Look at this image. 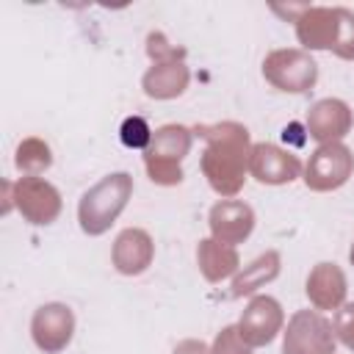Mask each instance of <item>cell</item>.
Segmentation results:
<instances>
[{"mask_svg": "<svg viewBox=\"0 0 354 354\" xmlns=\"http://www.w3.org/2000/svg\"><path fill=\"white\" fill-rule=\"evenodd\" d=\"M191 130L205 141L199 169L207 185L221 199L238 196L249 177V158H252L249 127L227 119V122H210V124L202 122V124H194Z\"/></svg>", "mask_w": 354, "mask_h": 354, "instance_id": "cell-1", "label": "cell"}, {"mask_svg": "<svg viewBox=\"0 0 354 354\" xmlns=\"http://www.w3.org/2000/svg\"><path fill=\"white\" fill-rule=\"evenodd\" d=\"M133 196V174L130 171H111L88 191H83L77 202V224L88 238L105 235Z\"/></svg>", "mask_w": 354, "mask_h": 354, "instance_id": "cell-2", "label": "cell"}, {"mask_svg": "<svg viewBox=\"0 0 354 354\" xmlns=\"http://www.w3.org/2000/svg\"><path fill=\"white\" fill-rule=\"evenodd\" d=\"M191 144H194V130L191 127L177 124V122L160 124L152 133L149 147L144 149V169H147L149 180L155 185H163V188L180 185L183 177H185L183 160L188 158Z\"/></svg>", "mask_w": 354, "mask_h": 354, "instance_id": "cell-3", "label": "cell"}, {"mask_svg": "<svg viewBox=\"0 0 354 354\" xmlns=\"http://www.w3.org/2000/svg\"><path fill=\"white\" fill-rule=\"evenodd\" d=\"M263 77L277 91L304 94L318 80V64L301 47H279L263 58Z\"/></svg>", "mask_w": 354, "mask_h": 354, "instance_id": "cell-4", "label": "cell"}, {"mask_svg": "<svg viewBox=\"0 0 354 354\" xmlns=\"http://www.w3.org/2000/svg\"><path fill=\"white\" fill-rule=\"evenodd\" d=\"M351 174H354V152L343 141H335V144H318L310 152L301 180L310 191L329 194L343 188L351 180Z\"/></svg>", "mask_w": 354, "mask_h": 354, "instance_id": "cell-5", "label": "cell"}, {"mask_svg": "<svg viewBox=\"0 0 354 354\" xmlns=\"http://www.w3.org/2000/svg\"><path fill=\"white\" fill-rule=\"evenodd\" d=\"M332 321L318 310H296L282 329V354H335Z\"/></svg>", "mask_w": 354, "mask_h": 354, "instance_id": "cell-6", "label": "cell"}, {"mask_svg": "<svg viewBox=\"0 0 354 354\" xmlns=\"http://www.w3.org/2000/svg\"><path fill=\"white\" fill-rule=\"evenodd\" d=\"M11 202L33 227L53 224L64 210L61 191L44 177H19L17 183H11Z\"/></svg>", "mask_w": 354, "mask_h": 354, "instance_id": "cell-7", "label": "cell"}, {"mask_svg": "<svg viewBox=\"0 0 354 354\" xmlns=\"http://www.w3.org/2000/svg\"><path fill=\"white\" fill-rule=\"evenodd\" d=\"M33 346L44 354H61L75 337V313L64 301H47L30 315Z\"/></svg>", "mask_w": 354, "mask_h": 354, "instance_id": "cell-8", "label": "cell"}, {"mask_svg": "<svg viewBox=\"0 0 354 354\" xmlns=\"http://www.w3.org/2000/svg\"><path fill=\"white\" fill-rule=\"evenodd\" d=\"M235 326H238L241 337L252 348H260V346H268L277 335H282V329H285V310H282V304L274 296L254 293L249 299V304L243 307V313H241Z\"/></svg>", "mask_w": 354, "mask_h": 354, "instance_id": "cell-9", "label": "cell"}, {"mask_svg": "<svg viewBox=\"0 0 354 354\" xmlns=\"http://www.w3.org/2000/svg\"><path fill=\"white\" fill-rule=\"evenodd\" d=\"M296 39L304 53L335 50L340 33V6H299L293 17Z\"/></svg>", "mask_w": 354, "mask_h": 354, "instance_id": "cell-10", "label": "cell"}, {"mask_svg": "<svg viewBox=\"0 0 354 354\" xmlns=\"http://www.w3.org/2000/svg\"><path fill=\"white\" fill-rule=\"evenodd\" d=\"M301 171H304V166L290 149H282V147L268 144V141L252 144L249 174L260 185H288L296 177H301Z\"/></svg>", "mask_w": 354, "mask_h": 354, "instance_id": "cell-11", "label": "cell"}, {"mask_svg": "<svg viewBox=\"0 0 354 354\" xmlns=\"http://www.w3.org/2000/svg\"><path fill=\"white\" fill-rule=\"evenodd\" d=\"M351 124H354V113H351L348 102L337 100V97H324V100L313 102L304 116L307 136L318 144L343 141L351 133Z\"/></svg>", "mask_w": 354, "mask_h": 354, "instance_id": "cell-12", "label": "cell"}, {"mask_svg": "<svg viewBox=\"0 0 354 354\" xmlns=\"http://www.w3.org/2000/svg\"><path fill=\"white\" fill-rule=\"evenodd\" d=\"M254 224H257L254 210L243 199H218L207 213L210 238L230 243V246L243 243L254 232Z\"/></svg>", "mask_w": 354, "mask_h": 354, "instance_id": "cell-13", "label": "cell"}, {"mask_svg": "<svg viewBox=\"0 0 354 354\" xmlns=\"http://www.w3.org/2000/svg\"><path fill=\"white\" fill-rule=\"evenodd\" d=\"M155 260V241L141 227H124L111 246V266L122 277H141Z\"/></svg>", "mask_w": 354, "mask_h": 354, "instance_id": "cell-14", "label": "cell"}, {"mask_svg": "<svg viewBox=\"0 0 354 354\" xmlns=\"http://www.w3.org/2000/svg\"><path fill=\"white\" fill-rule=\"evenodd\" d=\"M304 293L313 304V310L324 313V310H340L346 304V293H348V279L343 274V268L337 263L321 260L310 268L307 282H304Z\"/></svg>", "mask_w": 354, "mask_h": 354, "instance_id": "cell-15", "label": "cell"}, {"mask_svg": "<svg viewBox=\"0 0 354 354\" xmlns=\"http://www.w3.org/2000/svg\"><path fill=\"white\" fill-rule=\"evenodd\" d=\"M191 83V69L185 64V55H177V58H166V61H158L152 64L144 77H141V88L149 100H177L185 94Z\"/></svg>", "mask_w": 354, "mask_h": 354, "instance_id": "cell-16", "label": "cell"}, {"mask_svg": "<svg viewBox=\"0 0 354 354\" xmlns=\"http://www.w3.org/2000/svg\"><path fill=\"white\" fill-rule=\"evenodd\" d=\"M196 266H199V274L210 285H218V282H224L241 271L238 246L221 243L216 238H202L196 243Z\"/></svg>", "mask_w": 354, "mask_h": 354, "instance_id": "cell-17", "label": "cell"}, {"mask_svg": "<svg viewBox=\"0 0 354 354\" xmlns=\"http://www.w3.org/2000/svg\"><path fill=\"white\" fill-rule=\"evenodd\" d=\"M279 271H282V254L277 249H266L263 254H257L249 266H243L232 277V299L254 296L260 288L274 282L279 277Z\"/></svg>", "mask_w": 354, "mask_h": 354, "instance_id": "cell-18", "label": "cell"}, {"mask_svg": "<svg viewBox=\"0 0 354 354\" xmlns=\"http://www.w3.org/2000/svg\"><path fill=\"white\" fill-rule=\"evenodd\" d=\"M14 166L17 171H22V177H41L50 166H53V149L44 138H22L17 144V152H14Z\"/></svg>", "mask_w": 354, "mask_h": 354, "instance_id": "cell-19", "label": "cell"}, {"mask_svg": "<svg viewBox=\"0 0 354 354\" xmlns=\"http://www.w3.org/2000/svg\"><path fill=\"white\" fill-rule=\"evenodd\" d=\"M152 133L155 130L149 127V122L144 116H127L119 127V138L127 149H147L152 141Z\"/></svg>", "mask_w": 354, "mask_h": 354, "instance_id": "cell-20", "label": "cell"}, {"mask_svg": "<svg viewBox=\"0 0 354 354\" xmlns=\"http://www.w3.org/2000/svg\"><path fill=\"white\" fill-rule=\"evenodd\" d=\"M210 354H252V346L241 337L238 326H221V332H216L213 343H210Z\"/></svg>", "mask_w": 354, "mask_h": 354, "instance_id": "cell-21", "label": "cell"}, {"mask_svg": "<svg viewBox=\"0 0 354 354\" xmlns=\"http://www.w3.org/2000/svg\"><path fill=\"white\" fill-rule=\"evenodd\" d=\"M332 53L340 61H354V11L346 6H340V33Z\"/></svg>", "mask_w": 354, "mask_h": 354, "instance_id": "cell-22", "label": "cell"}, {"mask_svg": "<svg viewBox=\"0 0 354 354\" xmlns=\"http://www.w3.org/2000/svg\"><path fill=\"white\" fill-rule=\"evenodd\" d=\"M332 329H335V337H337L348 351H354V301H346L340 310H335Z\"/></svg>", "mask_w": 354, "mask_h": 354, "instance_id": "cell-23", "label": "cell"}, {"mask_svg": "<svg viewBox=\"0 0 354 354\" xmlns=\"http://www.w3.org/2000/svg\"><path fill=\"white\" fill-rule=\"evenodd\" d=\"M147 55H149V61H152V64H158V61H166V58L185 55V50H183V47H177V44H171V41L166 39V33L152 30V33L147 36Z\"/></svg>", "mask_w": 354, "mask_h": 354, "instance_id": "cell-24", "label": "cell"}, {"mask_svg": "<svg viewBox=\"0 0 354 354\" xmlns=\"http://www.w3.org/2000/svg\"><path fill=\"white\" fill-rule=\"evenodd\" d=\"M171 354H210V346L196 337H185L171 348Z\"/></svg>", "mask_w": 354, "mask_h": 354, "instance_id": "cell-25", "label": "cell"}, {"mask_svg": "<svg viewBox=\"0 0 354 354\" xmlns=\"http://www.w3.org/2000/svg\"><path fill=\"white\" fill-rule=\"evenodd\" d=\"M348 263L354 266V241H351V246H348Z\"/></svg>", "mask_w": 354, "mask_h": 354, "instance_id": "cell-26", "label": "cell"}]
</instances>
